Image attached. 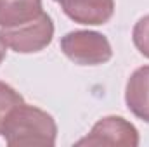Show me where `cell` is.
I'll list each match as a JSON object with an SVG mask.
<instances>
[{"instance_id":"cell-7","label":"cell","mask_w":149,"mask_h":147,"mask_svg":"<svg viewBox=\"0 0 149 147\" xmlns=\"http://www.w3.org/2000/svg\"><path fill=\"white\" fill-rule=\"evenodd\" d=\"M42 0H0V26L14 28L42 14Z\"/></svg>"},{"instance_id":"cell-1","label":"cell","mask_w":149,"mask_h":147,"mask_svg":"<svg viewBox=\"0 0 149 147\" xmlns=\"http://www.w3.org/2000/svg\"><path fill=\"white\" fill-rule=\"evenodd\" d=\"M2 135L10 147H50L56 144L57 126L50 114L23 102L7 116Z\"/></svg>"},{"instance_id":"cell-4","label":"cell","mask_w":149,"mask_h":147,"mask_svg":"<svg viewBox=\"0 0 149 147\" xmlns=\"http://www.w3.org/2000/svg\"><path fill=\"white\" fill-rule=\"evenodd\" d=\"M76 146H116L135 147L139 146L137 128L120 116L102 118L94 125L90 133L76 142Z\"/></svg>"},{"instance_id":"cell-11","label":"cell","mask_w":149,"mask_h":147,"mask_svg":"<svg viewBox=\"0 0 149 147\" xmlns=\"http://www.w3.org/2000/svg\"><path fill=\"white\" fill-rule=\"evenodd\" d=\"M54 2H59V3H61V2H64V0H54Z\"/></svg>"},{"instance_id":"cell-9","label":"cell","mask_w":149,"mask_h":147,"mask_svg":"<svg viewBox=\"0 0 149 147\" xmlns=\"http://www.w3.org/2000/svg\"><path fill=\"white\" fill-rule=\"evenodd\" d=\"M134 43L137 50L149 57V16H144L134 26Z\"/></svg>"},{"instance_id":"cell-8","label":"cell","mask_w":149,"mask_h":147,"mask_svg":"<svg viewBox=\"0 0 149 147\" xmlns=\"http://www.w3.org/2000/svg\"><path fill=\"white\" fill-rule=\"evenodd\" d=\"M19 104H23V97L12 87L0 81V135H2V128H3V123H5L7 116Z\"/></svg>"},{"instance_id":"cell-6","label":"cell","mask_w":149,"mask_h":147,"mask_svg":"<svg viewBox=\"0 0 149 147\" xmlns=\"http://www.w3.org/2000/svg\"><path fill=\"white\" fill-rule=\"evenodd\" d=\"M128 109L137 118L149 123V66L139 68L130 76L125 90Z\"/></svg>"},{"instance_id":"cell-2","label":"cell","mask_w":149,"mask_h":147,"mask_svg":"<svg viewBox=\"0 0 149 147\" xmlns=\"http://www.w3.org/2000/svg\"><path fill=\"white\" fill-rule=\"evenodd\" d=\"M61 49L68 59L81 66L104 64L113 55L108 38L97 31H71L61 40Z\"/></svg>"},{"instance_id":"cell-10","label":"cell","mask_w":149,"mask_h":147,"mask_svg":"<svg viewBox=\"0 0 149 147\" xmlns=\"http://www.w3.org/2000/svg\"><path fill=\"white\" fill-rule=\"evenodd\" d=\"M7 49V43H5V40H3V37H2V33H0V64H2V61L5 59V50Z\"/></svg>"},{"instance_id":"cell-5","label":"cell","mask_w":149,"mask_h":147,"mask_svg":"<svg viewBox=\"0 0 149 147\" xmlns=\"http://www.w3.org/2000/svg\"><path fill=\"white\" fill-rule=\"evenodd\" d=\"M68 17L80 24H104L114 12V0H64L61 2Z\"/></svg>"},{"instance_id":"cell-3","label":"cell","mask_w":149,"mask_h":147,"mask_svg":"<svg viewBox=\"0 0 149 147\" xmlns=\"http://www.w3.org/2000/svg\"><path fill=\"white\" fill-rule=\"evenodd\" d=\"M2 37L7 47L19 54H31L45 49L54 37V24L49 14L42 12L33 21L14 28H2Z\"/></svg>"}]
</instances>
